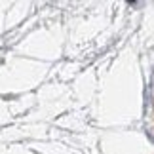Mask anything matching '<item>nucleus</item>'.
<instances>
[{"label": "nucleus", "mask_w": 154, "mask_h": 154, "mask_svg": "<svg viewBox=\"0 0 154 154\" xmlns=\"http://www.w3.org/2000/svg\"><path fill=\"white\" fill-rule=\"evenodd\" d=\"M128 2H129V4H133V6H135V4H139V2H141V0H128Z\"/></svg>", "instance_id": "nucleus-1"}]
</instances>
